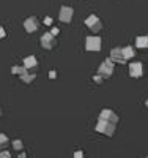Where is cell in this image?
<instances>
[{"label": "cell", "instance_id": "cell-1", "mask_svg": "<svg viewBox=\"0 0 148 158\" xmlns=\"http://www.w3.org/2000/svg\"><path fill=\"white\" fill-rule=\"evenodd\" d=\"M114 67H115V62H114L112 59H106V60L101 63L98 73H99L102 77H110V76L114 74Z\"/></svg>", "mask_w": 148, "mask_h": 158}, {"label": "cell", "instance_id": "cell-11", "mask_svg": "<svg viewBox=\"0 0 148 158\" xmlns=\"http://www.w3.org/2000/svg\"><path fill=\"white\" fill-rule=\"evenodd\" d=\"M134 56H136V51H134V48H131V46H126V48H123V57H125L126 60L132 59Z\"/></svg>", "mask_w": 148, "mask_h": 158}, {"label": "cell", "instance_id": "cell-2", "mask_svg": "<svg viewBox=\"0 0 148 158\" xmlns=\"http://www.w3.org/2000/svg\"><path fill=\"white\" fill-rule=\"evenodd\" d=\"M85 25H87V27H88L93 33L99 32V30H101V27H102V24H101V21H99V18H98L96 15L88 16V18L85 19Z\"/></svg>", "mask_w": 148, "mask_h": 158}, {"label": "cell", "instance_id": "cell-19", "mask_svg": "<svg viewBox=\"0 0 148 158\" xmlns=\"http://www.w3.org/2000/svg\"><path fill=\"white\" fill-rule=\"evenodd\" d=\"M0 156H2V158H8V156H11V153L6 152V150H0Z\"/></svg>", "mask_w": 148, "mask_h": 158}, {"label": "cell", "instance_id": "cell-16", "mask_svg": "<svg viewBox=\"0 0 148 158\" xmlns=\"http://www.w3.org/2000/svg\"><path fill=\"white\" fill-rule=\"evenodd\" d=\"M13 147H14L16 150H21V149H22V141H19V139H16L14 142H13Z\"/></svg>", "mask_w": 148, "mask_h": 158}, {"label": "cell", "instance_id": "cell-6", "mask_svg": "<svg viewBox=\"0 0 148 158\" xmlns=\"http://www.w3.org/2000/svg\"><path fill=\"white\" fill-rule=\"evenodd\" d=\"M129 74L132 77H142L143 76V65L140 62H136V63H131L129 65Z\"/></svg>", "mask_w": 148, "mask_h": 158}, {"label": "cell", "instance_id": "cell-15", "mask_svg": "<svg viewBox=\"0 0 148 158\" xmlns=\"http://www.w3.org/2000/svg\"><path fill=\"white\" fill-rule=\"evenodd\" d=\"M106 125H107V122H106V120H99V122L96 123V131H98V133H104Z\"/></svg>", "mask_w": 148, "mask_h": 158}, {"label": "cell", "instance_id": "cell-9", "mask_svg": "<svg viewBox=\"0 0 148 158\" xmlns=\"http://www.w3.org/2000/svg\"><path fill=\"white\" fill-rule=\"evenodd\" d=\"M24 27L29 33H33L36 29H38V19L36 18H29L25 22H24Z\"/></svg>", "mask_w": 148, "mask_h": 158}, {"label": "cell", "instance_id": "cell-5", "mask_svg": "<svg viewBox=\"0 0 148 158\" xmlns=\"http://www.w3.org/2000/svg\"><path fill=\"white\" fill-rule=\"evenodd\" d=\"M41 44H43L44 49H52L54 46H55V36H54L50 32L44 33V35L41 36Z\"/></svg>", "mask_w": 148, "mask_h": 158}, {"label": "cell", "instance_id": "cell-21", "mask_svg": "<svg viewBox=\"0 0 148 158\" xmlns=\"http://www.w3.org/2000/svg\"><path fill=\"white\" fill-rule=\"evenodd\" d=\"M49 77H50V79H55V77H57V71H50V73H49Z\"/></svg>", "mask_w": 148, "mask_h": 158}, {"label": "cell", "instance_id": "cell-3", "mask_svg": "<svg viewBox=\"0 0 148 158\" xmlns=\"http://www.w3.org/2000/svg\"><path fill=\"white\" fill-rule=\"evenodd\" d=\"M87 51H101V38L99 36H88L87 38V44H85Z\"/></svg>", "mask_w": 148, "mask_h": 158}, {"label": "cell", "instance_id": "cell-14", "mask_svg": "<svg viewBox=\"0 0 148 158\" xmlns=\"http://www.w3.org/2000/svg\"><path fill=\"white\" fill-rule=\"evenodd\" d=\"M10 144V141H8V138L5 136V135H0V150L2 149H5L6 146Z\"/></svg>", "mask_w": 148, "mask_h": 158}, {"label": "cell", "instance_id": "cell-22", "mask_svg": "<svg viewBox=\"0 0 148 158\" xmlns=\"http://www.w3.org/2000/svg\"><path fill=\"white\" fill-rule=\"evenodd\" d=\"M82 155H84V152H82V150H77V152H74V156H77V158H80Z\"/></svg>", "mask_w": 148, "mask_h": 158}, {"label": "cell", "instance_id": "cell-7", "mask_svg": "<svg viewBox=\"0 0 148 158\" xmlns=\"http://www.w3.org/2000/svg\"><path fill=\"white\" fill-rule=\"evenodd\" d=\"M110 59L115 62V63H125L126 59L123 57V48H115L110 51Z\"/></svg>", "mask_w": 148, "mask_h": 158}, {"label": "cell", "instance_id": "cell-12", "mask_svg": "<svg viewBox=\"0 0 148 158\" xmlns=\"http://www.w3.org/2000/svg\"><path fill=\"white\" fill-rule=\"evenodd\" d=\"M136 46L137 48H148V36H137Z\"/></svg>", "mask_w": 148, "mask_h": 158}, {"label": "cell", "instance_id": "cell-18", "mask_svg": "<svg viewBox=\"0 0 148 158\" xmlns=\"http://www.w3.org/2000/svg\"><path fill=\"white\" fill-rule=\"evenodd\" d=\"M93 79H95V82H96V84H101V82H102V76H101L99 73H98L95 77H93Z\"/></svg>", "mask_w": 148, "mask_h": 158}, {"label": "cell", "instance_id": "cell-20", "mask_svg": "<svg viewBox=\"0 0 148 158\" xmlns=\"http://www.w3.org/2000/svg\"><path fill=\"white\" fill-rule=\"evenodd\" d=\"M50 33H52L54 36H57V35H58V29H57V27H54V29L50 30Z\"/></svg>", "mask_w": 148, "mask_h": 158}, {"label": "cell", "instance_id": "cell-8", "mask_svg": "<svg viewBox=\"0 0 148 158\" xmlns=\"http://www.w3.org/2000/svg\"><path fill=\"white\" fill-rule=\"evenodd\" d=\"M71 19H73V8L63 6L60 10V21L62 22H71Z\"/></svg>", "mask_w": 148, "mask_h": 158}, {"label": "cell", "instance_id": "cell-25", "mask_svg": "<svg viewBox=\"0 0 148 158\" xmlns=\"http://www.w3.org/2000/svg\"><path fill=\"white\" fill-rule=\"evenodd\" d=\"M145 104H146V106H148V100H146V103H145Z\"/></svg>", "mask_w": 148, "mask_h": 158}, {"label": "cell", "instance_id": "cell-4", "mask_svg": "<svg viewBox=\"0 0 148 158\" xmlns=\"http://www.w3.org/2000/svg\"><path fill=\"white\" fill-rule=\"evenodd\" d=\"M99 120H106V122H110V123H117L118 122V115L115 112H112L110 109H104L99 114Z\"/></svg>", "mask_w": 148, "mask_h": 158}, {"label": "cell", "instance_id": "cell-10", "mask_svg": "<svg viewBox=\"0 0 148 158\" xmlns=\"http://www.w3.org/2000/svg\"><path fill=\"white\" fill-rule=\"evenodd\" d=\"M36 65H38V60L33 57V56H30V57H27L25 60H24V67L27 68V70H32V68H36Z\"/></svg>", "mask_w": 148, "mask_h": 158}, {"label": "cell", "instance_id": "cell-17", "mask_svg": "<svg viewBox=\"0 0 148 158\" xmlns=\"http://www.w3.org/2000/svg\"><path fill=\"white\" fill-rule=\"evenodd\" d=\"M11 71L14 73V74H22V73L25 71V67H24V68H21V67H14V68H13Z\"/></svg>", "mask_w": 148, "mask_h": 158}, {"label": "cell", "instance_id": "cell-24", "mask_svg": "<svg viewBox=\"0 0 148 158\" xmlns=\"http://www.w3.org/2000/svg\"><path fill=\"white\" fill-rule=\"evenodd\" d=\"M5 35H6V33H5V30H3L2 27H0V38H5Z\"/></svg>", "mask_w": 148, "mask_h": 158}, {"label": "cell", "instance_id": "cell-23", "mask_svg": "<svg viewBox=\"0 0 148 158\" xmlns=\"http://www.w3.org/2000/svg\"><path fill=\"white\" fill-rule=\"evenodd\" d=\"M44 24H46V25H50V24H52V19H50V18H46V19H44Z\"/></svg>", "mask_w": 148, "mask_h": 158}, {"label": "cell", "instance_id": "cell-13", "mask_svg": "<svg viewBox=\"0 0 148 158\" xmlns=\"http://www.w3.org/2000/svg\"><path fill=\"white\" fill-rule=\"evenodd\" d=\"M114 133H115V123L107 122L106 130H104V135H107V136H114Z\"/></svg>", "mask_w": 148, "mask_h": 158}]
</instances>
